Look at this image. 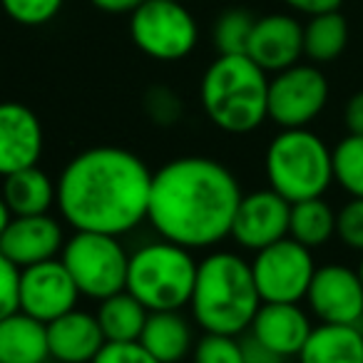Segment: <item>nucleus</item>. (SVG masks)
I'll return each instance as SVG.
<instances>
[{
	"mask_svg": "<svg viewBox=\"0 0 363 363\" xmlns=\"http://www.w3.org/2000/svg\"><path fill=\"white\" fill-rule=\"evenodd\" d=\"M257 18L244 8H229L217 18L212 28V43L219 55H247Z\"/></svg>",
	"mask_w": 363,
	"mask_h": 363,
	"instance_id": "nucleus-27",
	"label": "nucleus"
},
{
	"mask_svg": "<svg viewBox=\"0 0 363 363\" xmlns=\"http://www.w3.org/2000/svg\"><path fill=\"white\" fill-rule=\"evenodd\" d=\"M264 174L269 187L291 204L323 197L333 184L331 147L308 127L281 130L264 152Z\"/></svg>",
	"mask_w": 363,
	"mask_h": 363,
	"instance_id": "nucleus-6",
	"label": "nucleus"
},
{
	"mask_svg": "<svg viewBox=\"0 0 363 363\" xmlns=\"http://www.w3.org/2000/svg\"><path fill=\"white\" fill-rule=\"evenodd\" d=\"M11 219H13L11 209H8L6 199L0 197V237H3V232H6V227H8V222H11Z\"/></svg>",
	"mask_w": 363,
	"mask_h": 363,
	"instance_id": "nucleus-38",
	"label": "nucleus"
},
{
	"mask_svg": "<svg viewBox=\"0 0 363 363\" xmlns=\"http://www.w3.org/2000/svg\"><path fill=\"white\" fill-rule=\"evenodd\" d=\"M242 351H244V363H286L289 358L274 353L272 348H267L264 343H259L254 336L242 338Z\"/></svg>",
	"mask_w": 363,
	"mask_h": 363,
	"instance_id": "nucleus-34",
	"label": "nucleus"
},
{
	"mask_svg": "<svg viewBox=\"0 0 363 363\" xmlns=\"http://www.w3.org/2000/svg\"><path fill=\"white\" fill-rule=\"evenodd\" d=\"M356 272H358V277H361V281H363V254H361V262H358Z\"/></svg>",
	"mask_w": 363,
	"mask_h": 363,
	"instance_id": "nucleus-39",
	"label": "nucleus"
},
{
	"mask_svg": "<svg viewBox=\"0 0 363 363\" xmlns=\"http://www.w3.org/2000/svg\"><path fill=\"white\" fill-rule=\"evenodd\" d=\"M62 219L52 214H30L13 217L0 237V252L6 254L18 269L57 259L65 247Z\"/></svg>",
	"mask_w": 363,
	"mask_h": 363,
	"instance_id": "nucleus-15",
	"label": "nucleus"
},
{
	"mask_svg": "<svg viewBox=\"0 0 363 363\" xmlns=\"http://www.w3.org/2000/svg\"><path fill=\"white\" fill-rule=\"evenodd\" d=\"M142 110L155 127L169 130L184 117V102L169 85H152L142 97Z\"/></svg>",
	"mask_w": 363,
	"mask_h": 363,
	"instance_id": "nucleus-28",
	"label": "nucleus"
},
{
	"mask_svg": "<svg viewBox=\"0 0 363 363\" xmlns=\"http://www.w3.org/2000/svg\"><path fill=\"white\" fill-rule=\"evenodd\" d=\"M259 306L262 296L254 281L252 262L229 249H217L199 259L189 311L202 333L244 336Z\"/></svg>",
	"mask_w": 363,
	"mask_h": 363,
	"instance_id": "nucleus-3",
	"label": "nucleus"
},
{
	"mask_svg": "<svg viewBox=\"0 0 363 363\" xmlns=\"http://www.w3.org/2000/svg\"><path fill=\"white\" fill-rule=\"evenodd\" d=\"M192 363H244L242 338L229 333H202L194 343Z\"/></svg>",
	"mask_w": 363,
	"mask_h": 363,
	"instance_id": "nucleus-29",
	"label": "nucleus"
},
{
	"mask_svg": "<svg viewBox=\"0 0 363 363\" xmlns=\"http://www.w3.org/2000/svg\"><path fill=\"white\" fill-rule=\"evenodd\" d=\"M291 11L303 13V16H321V13L338 11L343 6V0H284Z\"/></svg>",
	"mask_w": 363,
	"mask_h": 363,
	"instance_id": "nucleus-36",
	"label": "nucleus"
},
{
	"mask_svg": "<svg viewBox=\"0 0 363 363\" xmlns=\"http://www.w3.org/2000/svg\"><path fill=\"white\" fill-rule=\"evenodd\" d=\"M65 0H0V6L13 23L26 28H40L55 21Z\"/></svg>",
	"mask_w": 363,
	"mask_h": 363,
	"instance_id": "nucleus-30",
	"label": "nucleus"
},
{
	"mask_svg": "<svg viewBox=\"0 0 363 363\" xmlns=\"http://www.w3.org/2000/svg\"><path fill=\"white\" fill-rule=\"evenodd\" d=\"M60 262L70 272L75 286L82 296L92 301L125 291L130 252L122 244V237L100 232H75L65 239Z\"/></svg>",
	"mask_w": 363,
	"mask_h": 363,
	"instance_id": "nucleus-7",
	"label": "nucleus"
},
{
	"mask_svg": "<svg viewBox=\"0 0 363 363\" xmlns=\"http://www.w3.org/2000/svg\"><path fill=\"white\" fill-rule=\"evenodd\" d=\"M289 217H291V202L277 194L272 187L257 189L242 197L234 214L232 234L239 249L254 252L289 237Z\"/></svg>",
	"mask_w": 363,
	"mask_h": 363,
	"instance_id": "nucleus-13",
	"label": "nucleus"
},
{
	"mask_svg": "<svg viewBox=\"0 0 363 363\" xmlns=\"http://www.w3.org/2000/svg\"><path fill=\"white\" fill-rule=\"evenodd\" d=\"M130 38L152 60L177 62L197 48L199 28L179 0H145L130 16Z\"/></svg>",
	"mask_w": 363,
	"mask_h": 363,
	"instance_id": "nucleus-8",
	"label": "nucleus"
},
{
	"mask_svg": "<svg viewBox=\"0 0 363 363\" xmlns=\"http://www.w3.org/2000/svg\"><path fill=\"white\" fill-rule=\"evenodd\" d=\"M152 174L147 162L127 147H87L62 167L55 207L75 232L125 237L147 222Z\"/></svg>",
	"mask_w": 363,
	"mask_h": 363,
	"instance_id": "nucleus-1",
	"label": "nucleus"
},
{
	"mask_svg": "<svg viewBox=\"0 0 363 363\" xmlns=\"http://www.w3.org/2000/svg\"><path fill=\"white\" fill-rule=\"evenodd\" d=\"M311 331V313L301 303L262 301L247 333L279 356L296 358Z\"/></svg>",
	"mask_w": 363,
	"mask_h": 363,
	"instance_id": "nucleus-17",
	"label": "nucleus"
},
{
	"mask_svg": "<svg viewBox=\"0 0 363 363\" xmlns=\"http://www.w3.org/2000/svg\"><path fill=\"white\" fill-rule=\"evenodd\" d=\"M247 55L264 72H281L296 65L303 55V26L286 13L257 18Z\"/></svg>",
	"mask_w": 363,
	"mask_h": 363,
	"instance_id": "nucleus-16",
	"label": "nucleus"
},
{
	"mask_svg": "<svg viewBox=\"0 0 363 363\" xmlns=\"http://www.w3.org/2000/svg\"><path fill=\"white\" fill-rule=\"evenodd\" d=\"M18 294H21V269L0 252V318L18 311Z\"/></svg>",
	"mask_w": 363,
	"mask_h": 363,
	"instance_id": "nucleus-33",
	"label": "nucleus"
},
{
	"mask_svg": "<svg viewBox=\"0 0 363 363\" xmlns=\"http://www.w3.org/2000/svg\"><path fill=\"white\" fill-rule=\"evenodd\" d=\"M333 182L348 197H363V135H351L331 147Z\"/></svg>",
	"mask_w": 363,
	"mask_h": 363,
	"instance_id": "nucleus-26",
	"label": "nucleus"
},
{
	"mask_svg": "<svg viewBox=\"0 0 363 363\" xmlns=\"http://www.w3.org/2000/svg\"><path fill=\"white\" fill-rule=\"evenodd\" d=\"M0 197L6 199L13 217L50 214V209L57 204V184L38 164L26 167V169L3 177Z\"/></svg>",
	"mask_w": 363,
	"mask_h": 363,
	"instance_id": "nucleus-21",
	"label": "nucleus"
},
{
	"mask_svg": "<svg viewBox=\"0 0 363 363\" xmlns=\"http://www.w3.org/2000/svg\"><path fill=\"white\" fill-rule=\"evenodd\" d=\"M328 102V80L316 65H296L269 77V120L281 130L308 127Z\"/></svg>",
	"mask_w": 363,
	"mask_h": 363,
	"instance_id": "nucleus-10",
	"label": "nucleus"
},
{
	"mask_svg": "<svg viewBox=\"0 0 363 363\" xmlns=\"http://www.w3.org/2000/svg\"><path fill=\"white\" fill-rule=\"evenodd\" d=\"M298 363H363V328L318 323L308 333Z\"/></svg>",
	"mask_w": 363,
	"mask_h": 363,
	"instance_id": "nucleus-22",
	"label": "nucleus"
},
{
	"mask_svg": "<svg viewBox=\"0 0 363 363\" xmlns=\"http://www.w3.org/2000/svg\"><path fill=\"white\" fill-rule=\"evenodd\" d=\"M343 125L351 135H363V90L348 97L343 107Z\"/></svg>",
	"mask_w": 363,
	"mask_h": 363,
	"instance_id": "nucleus-35",
	"label": "nucleus"
},
{
	"mask_svg": "<svg viewBox=\"0 0 363 363\" xmlns=\"http://www.w3.org/2000/svg\"><path fill=\"white\" fill-rule=\"evenodd\" d=\"M289 237L298 244L313 249L328 244L336 237V212L323 197L303 199L291 204V217H289Z\"/></svg>",
	"mask_w": 363,
	"mask_h": 363,
	"instance_id": "nucleus-25",
	"label": "nucleus"
},
{
	"mask_svg": "<svg viewBox=\"0 0 363 363\" xmlns=\"http://www.w3.org/2000/svg\"><path fill=\"white\" fill-rule=\"evenodd\" d=\"M244 192L224 162L202 155L174 157L152 174L147 222L160 239L212 249L229 239Z\"/></svg>",
	"mask_w": 363,
	"mask_h": 363,
	"instance_id": "nucleus-2",
	"label": "nucleus"
},
{
	"mask_svg": "<svg viewBox=\"0 0 363 363\" xmlns=\"http://www.w3.org/2000/svg\"><path fill=\"white\" fill-rule=\"evenodd\" d=\"M45 132L35 110L23 102H0V177L40 164Z\"/></svg>",
	"mask_w": 363,
	"mask_h": 363,
	"instance_id": "nucleus-14",
	"label": "nucleus"
},
{
	"mask_svg": "<svg viewBox=\"0 0 363 363\" xmlns=\"http://www.w3.org/2000/svg\"><path fill=\"white\" fill-rule=\"evenodd\" d=\"M336 237L348 249L363 254V197H351L336 212Z\"/></svg>",
	"mask_w": 363,
	"mask_h": 363,
	"instance_id": "nucleus-31",
	"label": "nucleus"
},
{
	"mask_svg": "<svg viewBox=\"0 0 363 363\" xmlns=\"http://www.w3.org/2000/svg\"><path fill=\"white\" fill-rule=\"evenodd\" d=\"M92 363H160L140 341H107Z\"/></svg>",
	"mask_w": 363,
	"mask_h": 363,
	"instance_id": "nucleus-32",
	"label": "nucleus"
},
{
	"mask_svg": "<svg viewBox=\"0 0 363 363\" xmlns=\"http://www.w3.org/2000/svg\"><path fill=\"white\" fill-rule=\"evenodd\" d=\"M252 274L262 301L301 303L316 274V262L311 249L284 237L254 254Z\"/></svg>",
	"mask_w": 363,
	"mask_h": 363,
	"instance_id": "nucleus-9",
	"label": "nucleus"
},
{
	"mask_svg": "<svg viewBox=\"0 0 363 363\" xmlns=\"http://www.w3.org/2000/svg\"><path fill=\"white\" fill-rule=\"evenodd\" d=\"M303 301L318 323L361 326L363 321V281L356 269L346 264L316 267Z\"/></svg>",
	"mask_w": 363,
	"mask_h": 363,
	"instance_id": "nucleus-11",
	"label": "nucleus"
},
{
	"mask_svg": "<svg viewBox=\"0 0 363 363\" xmlns=\"http://www.w3.org/2000/svg\"><path fill=\"white\" fill-rule=\"evenodd\" d=\"M45 363H52V361H45Z\"/></svg>",
	"mask_w": 363,
	"mask_h": 363,
	"instance_id": "nucleus-40",
	"label": "nucleus"
},
{
	"mask_svg": "<svg viewBox=\"0 0 363 363\" xmlns=\"http://www.w3.org/2000/svg\"><path fill=\"white\" fill-rule=\"evenodd\" d=\"M202 110L227 135H252L269 120V72L249 55H219L199 85Z\"/></svg>",
	"mask_w": 363,
	"mask_h": 363,
	"instance_id": "nucleus-4",
	"label": "nucleus"
},
{
	"mask_svg": "<svg viewBox=\"0 0 363 363\" xmlns=\"http://www.w3.org/2000/svg\"><path fill=\"white\" fill-rule=\"evenodd\" d=\"M107 343L97 316L82 308L62 313L48 323V351L52 363H92Z\"/></svg>",
	"mask_w": 363,
	"mask_h": 363,
	"instance_id": "nucleus-18",
	"label": "nucleus"
},
{
	"mask_svg": "<svg viewBox=\"0 0 363 363\" xmlns=\"http://www.w3.org/2000/svg\"><path fill=\"white\" fill-rule=\"evenodd\" d=\"M194 326L197 323L182 311H150L140 343L160 363H182L197 343Z\"/></svg>",
	"mask_w": 363,
	"mask_h": 363,
	"instance_id": "nucleus-19",
	"label": "nucleus"
},
{
	"mask_svg": "<svg viewBox=\"0 0 363 363\" xmlns=\"http://www.w3.org/2000/svg\"><path fill=\"white\" fill-rule=\"evenodd\" d=\"M48 323L33 318L26 311H13L0 318V363H45Z\"/></svg>",
	"mask_w": 363,
	"mask_h": 363,
	"instance_id": "nucleus-20",
	"label": "nucleus"
},
{
	"mask_svg": "<svg viewBox=\"0 0 363 363\" xmlns=\"http://www.w3.org/2000/svg\"><path fill=\"white\" fill-rule=\"evenodd\" d=\"M194 252L167 239H155L130 254L125 289L147 311H182L197 281Z\"/></svg>",
	"mask_w": 363,
	"mask_h": 363,
	"instance_id": "nucleus-5",
	"label": "nucleus"
},
{
	"mask_svg": "<svg viewBox=\"0 0 363 363\" xmlns=\"http://www.w3.org/2000/svg\"><path fill=\"white\" fill-rule=\"evenodd\" d=\"M348 38L351 30L341 11L311 16L303 26V55L313 65H326L343 55V50L348 48Z\"/></svg>",
	"mask_w": 363,
	"mask_h": 363,
	"instance_id": "nucleus-24",
	"label": "nucleus"
},
{
	"mask_svg": "<svg viewBox=\"0 0 363 363\" xmlns=\"http://www.w3.org/2000/svg\"><path fill=\"white\" fill-rule=\"evenodd\" d=\"M92 6L110 16H132L145 0H90Z\"/></svg>",
	"mask_w": 363,
	"mask_h": 363,
	"instance_id": "nucleus-37",
	"label": "nucleus"
},
{
	"mask_svg": "<svg viewBox=\"0 0 363 363\" xmlns=\"http://www.w3.org/2000/svg\"><path fill=\"white\" fill-rule=\"evenodd\" d=\"M95 316L107 341H140L150 311L125 289L97 301Z\"/></svg>",
	"mask_w": 363,
	"mask_h": 363,
	"instance_id": "nucleus-23",
	"label": "nucleus"
},
{
	"mask_svg": "<svg viewBox=\"0 0 363 363\" xmlns=\"http://www.w3.org/2000/svg\"><path fill=\"white\" fill-rule=\"evenodd\" d=\"M80 296V289L75 286L60 257L21 269L18 308L30 313L38 321L50 323L60 318L62 313L77 308Z\"/></svg>",
	"mask_w": 363,
	"mask_h": 363,
	"instance_id": "nucleus-12",
	"label": "nucleus"
}]
</instances>
